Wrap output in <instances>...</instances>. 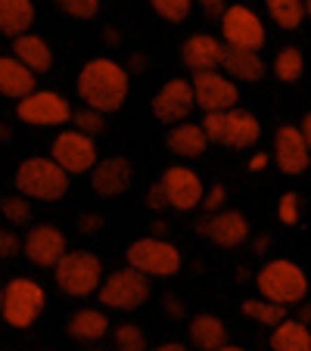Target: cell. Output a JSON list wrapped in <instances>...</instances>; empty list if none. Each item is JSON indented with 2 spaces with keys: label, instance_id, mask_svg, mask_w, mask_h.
<instances>
[{
  "label": "cell",
  "instance_id": "cell-24",
  "mask_svg": "<svg viewBox=\"0 0 311 351\" xmlns=\"http://www.w3.org/2000/svg\"><path fill=\"white\" fill-rule=\"evenodd\" d=\"M13 56L19 62H25L34 75H44L54 69V47L34 32H25V34H19V38H13Z\"/></svg>",
  "mask_w": 311,
  "mask_h": 351
},
{
  "label": "cell",
  "instance_id": "cell-49",
  "mask_svg": "<svg viewBox=\"0 0 311 351\" xmlns=\"http://www.w3.org/2000/svg\"><path fill=\"white\" fill-rule=\"evenodd\" d=\"M103 40H106V44H119L122 34L115 32V28H106V32H103Z\"/></svg>",
  "mask_w": 311,
  "mask_h": 351
},
{
  "label": "cell",
  "instance_id": "cell-36",
  "mask_svg": "<svg viewBox=\"0 0 311 351\" xmlns=\"http://www.w3.org/2000/svg\"><path fill=\"white\" fill-rule=\"evenodd\" d=\"M56 7L62 10L66 16H72V19H93V16L100 13V0H54Z\"/></svg>",
  "mask_w": 311,
  "mask_h": 351
},
{
  "label": "cell",
  "instance_id": "cell-26",
  "mask_svg": "<svg viewBox=\"0 0 311 351\" xmlns=\"http://www.w3.org/2000/svg\"><path fill=\"white\" fill-rule=\"evenodd\" d=\"M34 19H38L34 0H0V34L19 38V34L32 32Z\"/></svg>",
  "mask_w": 311,
  "mask_h": 351
},
{
  "label": "cell",
  "instance_id": "cell-28",
  "mask_svg": "<svg viewBox=\"0 0 311 351\" xmlns=\"http://www.w3.org/2000/svg\"><path fill=\"white\" fill-rule=\"evenodd\" d=\"M265 13L277 28L296 32L305 22V0H265Z\"/></svg>",
  "mask_w": 311,
  "mask_h": 351
},
{
  "label": "cell",
  "instance_id": "cell-52",
  "mask_svg": "<svg viewBox=\"0 0 311 351\" xmlns=\"http://www.w3.org/2000/svg\"><path fill=\"white\" fill-rule=\"evenodd\" d=\"M212 351H246V348H240V345H231V342H227V345H221V348H212Z\"/></svg>",
  "mask_w": 311,
  "mask_h": 351
},
{
  "label": "cell",
  "instance_id": "cell-32",
  "mask_svg": "<svg viewBox=\"0 0 311 351\" xmlns=\"http://www.w3.org/2000/svg\"><path fill=\"white\" fill-rule=\"evenodd\" d=\"M0 215L7 218V224H28L32 221V199L16 193V196H3L0 202Z\"/></svg>",
  "mask_w": 311,
  "mask_h": 351
},
{
  "label": "cell",
  "instance_id": "cell-16",
  "mask_svg": "<svg viewBox=\"0 0 311 351\" xmlns=\"http://www.w3.org/2000/svg\"><path fill=\"white\" fill-rule=\"evenodd\" d=\"M274 162H277V168L284 174H290V178H299V174H305L311 168V149L308 143H305L302 131H299V125H280L277 131H274Z\"/></svg>",
  "mask_w": 311,
  "mask_h": 351
},
{
  "label": "cell",
  "instance_id": "cell-30",
  "mask_svg": "<svg viewBox=\"0 0 311 351\" xmlns=\"http://www.w3.org/2000/svg\"><path fill=\"white\" fill-rule=\"evenodd\" d=\"M305 75V56L296 44H286L277 56H274V78L284 84H296Z\"/></svg>",
  "mask_w": 311,
  "mask_h": 351
},
{
  "label": "cell",
  "instance_id": "cell-54",
  "mask_svg": "<svg viewBox=\"0 0 311 351\" xmlns=\"http://www.w3.org/2000/svg\"><path fill=\"white\" fill-rule=\"evenodd\" d=\"M0 305H3V286H0Z\"/></svg>",
  "mask_w": 311,
  "mask_h": 351
},
{
  "label": "cell",
  "instance_id": "cell-19",
  "mask_svg": "<svg viewBox=\"0 0 311 351\" xmlns=\"http://www.w3.org/2000/svg\"><path fill=\"white\" fill-rule=\"evenodd\" d=\"M224 40L215 38V34L196 32L181 44V60L190 72H209V69H221V60H224Z\"/></svg>",
  "mask_w": 311,
  "mask_h": 351
},
{
  "label": "cell",
  "instance_id": "cell-21",
  "mask_svg": "<svg viewBox=\"0 0 311 351\" xmlns=\"http://www.w3.org/2000/svg\"><path fill=\"white\" fill-rule=\"evenodd\" d=\"M32 90H38V75L19 62L13 53L0 56V97L7 99H22Z\"/></svg>",
  "mask_w": 311,
  "mask_h": 351
},
{
  "label": "cell",
  "instance_id": "cell-10",
  "mask_svg": "<svg viewBox=\"0 0 311 351\" xmlns=\"http://www.w3.org/2000/svg\"><path fill=\"white\" fill-rule=\"evenodd\" d=\"M221 40L227 47H243V50H262L268 44L265 19L246 3H231L221 16Z\"/></svg>",
  "mask_w": 311,
  "mask_h": 351
},
{
  "label": "cell",
  "instance_id": "cell-22",
  "mask_svg": "<svg viewBox=\"0 0 311 351\" xmlns=\"http://www.w3.org/2000/svg\"><path fill=\"white\" fill-rule=\"evenodd\" d=\"M113 320H109L106 311H100V308H78L75 314H69L66 320V332L78 342H100L103 336L113 332Z\"/></svg>",
  "mask_w": 311,
  "mask_h": 351
},
{
  "label": "cell",
  "instance_id": "cell-44",
  "mask_svg": "<svg viewBox=\"0 0 311 351\" xmlns=\"http://www.w3.org/2000/svg\"><path fill=\"white\" fill-rule=\"evenodd\" d=\"M296 320H302L305 326H311V302L308 298H302V302L296 305Z\"/></svg>",
  "mask_w": 311,
  "mask_h": 351
},
{
  "label": "cell",
  "instance_id": "cell-3",
  "mask_svg": "<svg viewBox=\"0 0 311 351\" xmlns=\"http://www.w3.org/2000/svg\"><path fill=\"white\" fill-rule=\"evenodd\" d=\"M13 180L16 190L22 196L34 199V202H60V199H66L69 186H72V178L50 156H32V159L19 162Z\"/></svg>",
  "mask_w": 311,
  "mask_h": 351
},
{
  "label": "cell",
  "instance_id": "cell-2",
  "mask_svg": "<svg viewBox=\"0 0 311 351\" xmlns=\"http://www.w3.org/2000/svg\"><path fill=\"white\" fill-rule=\"evenodd\" d=\"M255 289L262 298L284 308H296L302 298H308V274L292 258H268L255 274Z\"/></svg>",
  "mask_w": 311,
  "mask_h": 351
},
{
  "label": "cell",
  "instance_id": "cell-7",
  "mask_svg": "<svg viewBox=\"0 0 311 351\" xmlns=\"http://www.w3.org/2000/svg\"><path fill=\"white\" fill-rule=\"evenodd\" d=\"M125 258L134 271L146 274L150 280L152 277L168 280V277H174V274H181V267H184V255H181L178 245L165 237H152V233L134 239V243L128 245Z\"/></svg>",
  "mask_w": 311,
  "mask_h": 351
},
{
  "label": "cell",
  "instance_id": "cell-37",
  "mask_svg": "<svg viewBox=\"0 0 311 351\" xmlns=\"http://www.w3.org/2000/svg\"><path fill=\"white\" fill-rule=\"evenodd\" d=\"M203 208H205V215H215V212H221V208H227V186H224V184L205 186V193H203Z\"/></svg>",
  "mask_w": 311,
  "mask_h": 351
},
{
  "label": "cell",
  "instance_id": "cell-6",
  "mask_svg": "<svg viewBox=\"0 0 311 351\" xmlns=\"http://www.w3.org/2000/svg\"><path fill=\"white\" fill-rule=\"evenodd\" d=\"M47 308V289L32 277H13L3 286V305L0 317L13 330H28L38 324V317Z\"/></svg>",
  "mask_w": 311,
  "mask_h": 351
},
{
  "label": "cell",
  "instance_id": "cell-33",
  "mask_svg": "<svg viewBox=\"0 0 311 351\" xmlns=\"http://www.w3.org/2000/svg\"><path fill=\"white\" fill-rule=\"evenodd\" d=\"M69 125H75V131L87 134V137H97V134L106 131V115L91 109V106H84V109H78V112H72V121H69Z\"/></svg>",
  "mask_w": 311,
  "mask_h": 351
},
{
  "label": "cell",
  "instance_id": "cell-13",
  "mask_svg": "<svg viewBox=\"0 0 311 351\" xmlns=\"http://www.w3.org/2000/svg\"><path fill=\"white\" fill-rule=\"evenodd\" d=\"M193 109H196V97L190 78H168L152 97V115L162 125H181L190 119Z\"/></svg>",
  "mask_w": 311,
  "mask_h": 351
},
{
  "label": "cell",
  "instance_id": "cell-40",
  "mask_svg": "<svg viewBox=\"0 0 311 351\" xmlns=\"http://www.w3.org/2000/svg\"><path fill=\"white\" fill-rule=\"evenodd\" d=\"M162 311H165V317H172V320L187 317V305L181 302L178 295H172V292H168V295L162 298Z\"/></svg>",
  "mask_w": 311,
  "mask_h": 351
},
{
  "label": "cell",
  "instance_id": "cell-17",
  "mask_svg": "<svg viewBox=\"0 0 311 351\" xmlns=\"http://www.w3.org/2000/svg\"><path fill=\"white\" fill-rule=\"evenodd\" d=\"M87 178H91V190L97 193V196H122V193L131 186L134 180V165L128 159H122V156H113V159H100L97 165L87 171Z\"/></svg>",
  "mask_w": 311,
  "mask_h": 351
},
{
  "label": "cell",
  "instance_id": "cell-50",
  "mask_svg": "<svg viewBox=\"0 0 311 351\" xmlns=\"http://www.w3.org/2000/svg\"><path fill=\"white\" fill-rule=\"evenodd\" d=\"M10 137H13V128H10V125H3V121H0V143H7Z\"/></svg>",
  "mask_w": 311,
  "mask_h": 351
},
{
  "label": "cell",
  "instance_id": "cell-15",
  "mask_svg": "<svg viewBox=\"0 0 311 351\" xmlns=\"http://www.w3.org/2000/svg\"><path fill=\"white\" fill-rule=\"evenodd\" d=\"M66 252H69V239L56 224H34L25 233V243H22V255L34 267H50L54 271L56 261Z\"/></svg>",
  "mask_w": 311,
  "mask_h": 351
},
{
  "label": "cell",
  "instance_id": "cell-43",
  "mask_svg": "<svg viewBox=\"0 0 311 351\" xmlns=\"http://www.w3.org/2000/svg\"><path fill=\"white\" fill-rule=\"evenodd\" d=\"M268 165H271V156H268V153H262V149H258V153H252V156H249V162H246V168H249V174H262Z\"/></svg>",
  "mask_w": 311,
  "mask_h": 351
},
{
  "label": "cell",
  "instance_id": "cell-34",
  "mask_svg": "<svg viewBox=\"0 0 311 351\" xmlns=\"http://www.w3.org/2000/svg\"><path fill=\"white\" fill-rule=\"evenodd\" d=\"M150 7L165 22H187L193 13V0H150Z\"/></svg>",
  "mask_w": 311,
  "mask_h": 351
},
{
  "label": "cell",
  "instance_id": "cell-18",
  "mask_svg": "<svg viewBox=\"0 0 311 351\" xmlns=\"http://www.w3.org/2000/svg\"><path fill=\"white\" fill-rule=\"evenodd\" d=\"M249 218L237 208H221V212L209 215V224H205V237L218 249H240L243 243H249Z\"/></svg>",
  "mask_w": 311,
  "mask_h": 351
},
{
  "label": "cell",
  "instance_id": "cell-38",
  "mask_svg": "<svg viewBox=\"0 0 311 351\" xmlns=\"http://www.w3.org/2000/svg\"><path fill=\"white\" fill-rule=\"evenodd\" d=\"M22 252V239L10 227H0V258H16Z\"/></svg>",
  "mask_w": 311,
  "mask_h": 351
},
{
  "label": "cell",
  "instance_id": "cell-31",
  "mask_svg": "<svg viewBox=\"0 0 311 351\" xmlns=\"http://www.w3.org/2000/svg\"><path fill=\"white\" fill-rule=\"evenodd\" d=\"M113 342H115V351H150L146 332L137 324H119L113 330Z\"/></svg>",
  "mask_w": 311,
  "mask_h": 351
},
{
  "label": "cell",
  "instance_id": "cell-25",
  "mask_svg": "<svg viewBox=\"0 0 311 351\" xmlns=\"http://www.w3.org/2000/svg\"><path fill=\"white\" fill-rule=\"evenodd\" d=\"M168 153L181 156V159H199V156L209 149V137H205L203 125H193V121H181V125H172L165 137Z\"/></svg>",
  "mask_w": 311,
  "mask_h": 351
},
{
  "label": "cell",
  "instance_id": "cell-53",
  "mask_svg": "<svg viewBox=\"0 0 311 351\" xmlns=\"http://www.w3.org/2000/svg\"><path fill=\"white\" fill-rule=\"evenodd\" d=\"M305 19H311V0H305Z\"/></svg>",
  "mask_w": 311,
  "mask_h": 351
},
{
  "label": "cell",
  "instance_id": "cell-4",
  "mask_svg": "<svg viewBox=\"0 0 311 351\" xmlns=\"http://www.w3.org/2000/svg\"><path fill=\"white\" fill-rule=\"evenodd\" d=\"M199 125L209 143H221L227 149H252L262 140V121L240 106L224 109V112H205Z\"/></svg>",
  "mask_w": 311,
  "mask_h": 351
},
{
  "label": "cell",
  "instance_id": "cell-48",
  "mask_svg": "<svg viewBox=\"0 0 311 351\" xmlns=\"http://www.w3.org/2000/svg\"><path fill=\"white\" fill-rule=\"evenodd\" d=\"M150 351H190V348L181 345V342H162V345H156V348H150Z\"/></svg>",
  "mask_w": 311,
  "mask_h": 351
},
{
  "label": "cell",
  "instance_id": "cell-42",
  "mask_svg": "<svg viewBox=\"0 0 311 351\" xmlns=\"http://www.w3.org/2000/svg\"><path fill=\"white\" fill-rule=\"evenodd\" d=\"M103 224H106V221H103V215H93V212H87V215H81V218H78V230L87 233V237H91V233H100V230H103Z\"/></svg>",
  "mask_w": 311,
  "mask_h": 351
},
{
  "label": "cell",
  "instance_id": "cell-55",
  "mask_svg": "<svg viewBox=\"0 0 311 351\" xmlns=\"http://www.w3.org/2000/svg\"><path fill=\"white\" fill-rule=\"evenodd\" d=\"M91 351H103V348H91Z\"/></svg>",
  "mask_w": 311,
  "mask_h": 351
},
{
  "label": "cell",
  "instance_id": "cell-5",
  "mask_svg": "<svg viewBox=\"0 0 311 351\" xmlns=\"http://www.w3.org/2000/svg\"><path fill=\"white\" fill-rule=\"evenodd\" d=\"M103 261L93 252H84V249H69L54 267V280L56 289L69 298H87L100 289L103 283Z\"/></svg>",
  "mask_w": 311,
  "mask_h": 351
},
{
  "label": "cell",
  "instance_id": "cell-39",
  "mask_svg": "<svg viewBox=\"0 0 311 351\" xmlns=\"http://www.w3.org/2000/svg\"><path fill=\"white\" fill-rule=\"evenodd\" d=\"M143 202H146V208H152V212H162V208H168V199H165V190H162V184H150V186H146Z\"/></svg>",
  "mask_w": 311,
  "mask_h": 351
},
{
  "label": "cell",
  "instance_id": "cell-51",
  "mask_svg": "<svg viewBox=\"0 0 311 351\" xmlns=\"http://www.w3.org/2000/svg\"><path fill=\"white\" fill-rule=\"evenodd\" d=\"M165 230H168L165 221H156V224H152V237H165Z\"/></svg>",
  "mask_w": 311,
  "mask_h": 351
},
{
  "label": "cell",
  "instance_id": "cell-9",
  "mask_svg": "<svg viewBox=\"0 0 311 351\" xmlns=\"http://www.w3.org/2000/svg\"><path fill=\"white\" fill-rule=\"evenodd\" d=\"M72 103L56 90H32L28 97L16 99V119L32 128H60L72 121Z\"/></svg>",
  "mask_w": 311,
  "mask_h": 351
},
{
  "label": "cell",
  "instance_id": "cell-35",
  "mask_svg": "<svg viewBox=\"0 0 311 351\" xmlns=\"http://www.w3.org/2000/svg\"><path fill=\"white\" fill-rule=\"evenodd\" d=\"M277 218H280V224H286V227H296L299 224V218H302V196H299V193L286 190L284 196H280Z\"/></svg>",
  "mask_w": 311,
  "mask_h": 351
},
{
  "label": "cell",
  "instance_id": "cell-12",
  "mask_svg": "<svg viewBox=\"0 0 311 351\" xmlns=\"http://www.w3.org/2000/svg\"><path fill=\"white\" fill-rule=\"evenodd\" d=\"M196 106L203 112H224L240 103V87L231 75H224L221 69H209V72H193L190 78Z\"/></svg>",
  "mask_w": 311,
  "mask_h": 351
},
{
  "label": "cell",
  "instance_id": "cell-23",
  "mask_svg": "<svg viewBox=\"0 0 311 351\" xmlns=\"http://www.w3.org/2000/svg\"><path fill=\"white\" fill-rule=\"evenodd\" d=\"M187 336H190V348L212 351V348L227 345L231 330H227V324L218 314H196V317L187 324Z\"/></svg>",
  "mask_w": 311,
  "mask_h": 351
},
{
  "label": "cell",
  "instance_id": "cell-45",
  "mask_svg": "<svg viewBox=\"0 0 311 351\" xmlns=\"http://www.w3.org/2000/svg\"><path fill=\"white\" fill-rule=\"evenodd\" d=\"M146 66H150V60H146L143 53H134V56H131V62H128L125 69H128V72H143Z\"/></svg>",
  "mask_w": 311,
  "mask_h": 351
},
{
  "label": "cell",
  "instance_id": "cell-47",
  "mask_svg": "<svg viewBox=\"0 0 311 351\" xmlns=\"http://www.w3.org/2000/svg\"><path fill=\"white\" fill-rule=\"evenodd\" d=\"M299 131H302V137H305V143H308V149H311V112L305 115L302 121H299Z\"/></svg>",
  "mask_w": 311,
  "mask_h": 351
},
{
  "label": "cell",
  "instance_id": "cell-11",
  "mask_svg": "<svg viewBox=\"0 0 311 351\" xmlns=\"http://www.w3.org/2000/svg\"><path fill=\"white\" fill-rule=\"evenodd\" d=\"M50 159H54L69 178H75V174L91 171L100 162V156H97L93 137L75 131V128H66V131H60L54 137V143H50Z\"/></svg>",
  "mask_w": 311,
  "mask_h": 351
},
{
  "label": "cell",
  "instance_id": "cell-20",
  "mask_svg": "<svg viewBox=\"0 0 311 351\" xmlns=\"http://www.w3.org/2000/svg\"><path fill=\"white\" fill-rule=\"evenodd\" d=\"M221 72L231 75L233 81H246V84H258L265 78L268 66L262 60V50H243V47H224V60H221Z\"/></svg>",
  "mask_w": 311,
  "mask_h": 351
},
{
  "label": "cell",
  "instance_id": "cell-8",
  "mask_svg": "<svg viewBox=\"0 0 311 351\" xmlns=\"http://www.w3.org/2000/svg\"><path fill=\"white\" fill-rule=\"evenodd\" d=\"M97 292H100V305L106 311H137L150 298V277L134 271L131 265H125L119 271L106 274Z\"/></svg>",
  "mask_w": 311,
  "mask_h": 351
},
{
  "label": "cell",
  "instance_id": "cell-29",
  "mask_svg": "<svg viewBox=\"0 0 311 351\" xmlns=\"http://www.w3.org/2000/svg\"><path fill=\"white\" fill-rule=\"evenodd\" d=\"M240 311L246 314V317L252 320V324H258V326H277L280 320L286 317V311L290 308H284V305H274V302H268V298H243V305H240Z\"/></svg>",
  "mask_w": 311,
  "mask_h": 351
},
{
  "label": "cell",
  "instance_id": "cell-27",
  "mask_svg": "<svg viewBox=\"0 0 311 351\" xmlns=\"http://www.w3.org/2000/svg\"><path fill=\"white\" fill-rule=\"evenodd\" d=\"M268 348L271 351H311V326H305L296 317H284L277 326H271Z\"/></svg>",
  "mask_w": 311,
  "mask_h": 351
},
{
  "label": "cell",
  "instance_id": "cell-41",
  "mask_svg": "<svg viewBox=\"0 0 311 351\" xmlns=\"http://www.w3.org/2000/svg\"><path fill=\"white\" fill-rule=\"evenodd\" d=\"M193 3H199V10H203L209 19H221V16H224V10L231 7L227 0H193Z\"/></svg>",
  "mask_w": 311,
  "mask_h": 351
},
{
  "label": "cell",
  "instance_id": "cell-14",
  "mask_svg": "<svg viewBox=\"0 0 311 351\" xmlns=\"http://www.w3.org/2000/svg\"><path fill=\"white\" fill-rule=\"evenodd\" d=\"M159 184H162V190H165L168 208H174V212H193V208L203 206L205 184L193 168H187V165L165 168Z\"/></svg>",
  "mask_w": 311,
  "mask_h": 351
},
{
  "label": "cell",
  "instance_id": "cell-1",
  "mask_svg": "<svg viewBox=\"0 0 311 351\" xmlns=\"http://www.w3.org/2000/svg\"><path fill=\"white\" fill-rule=\"evenodd\" d=\"M75 87H78V97L84 99V106L109 115L125 106L128 93H131V72L109 56H97V60L81 66Z\"/></svg>",
  "mask_w": 311,
  "mask_h": 351
},
{
  "label": "cell",
  "instance_id": "cell-46",
  "mask_svg": "<svg viewBox=\"0 0 311 351\" xmlns=\"http://www.w3.org/2000/svg\"><path fill=\"white\" fill-rule=\"evenodd\" d=\"M249 249H252L255 255H265L268 249H271V239H268V237H255V239L249 243Z\"/></svg>",
  "mask_w": 311,
  "mask_h": 351
}]
</instances>
